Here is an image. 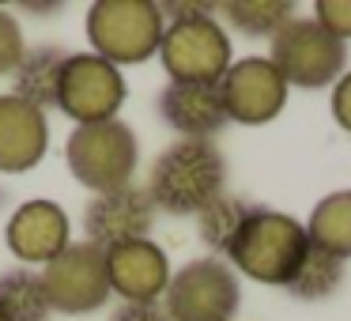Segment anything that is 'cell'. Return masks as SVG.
I'll return each mask as SVG.
<instances>
[{"label":"cell","instance_id":"cell-14","mask_svg":"<svg viewBox=\"0 0 351 321\" xmlns=\"http://www.w3.org/2000/svg\"><path fill=\"white\" fill-rule=\"evenodd\" d=\"M159 117L178 140H212L230 121L219 84H167L159 91Z\"/></svg>","mask_w":351,"mask_h":321},{"label":"cell","instance_id":"cell-20","mask_svg":"<svg viewBox=\"0 0 351 321\" xmlns=\"http://www.w3.org/2000/svg\"><path fill=\"white\" fill-rule=\"evenodd\" d=\"M340 283H343V261L310 246L295 280L287 283V295L302 298V302H321V298H332L340 291Z\"/></svg>","mask_w":351,"mask_h":321},{"label":"cell","instance_id":"cell-15","mask_svg":"<svg viewBox=\"0 0 351 321\" xmlns=\"http://www.w3.org/2000/svg\"><path fill=\"white\" fill-rule=\"evenodd\" d=\"M49 121L42 110L0 95V174H27L46 159Z\"/></svg>","mask_w":351,"mask_h":321},{"label":"cell","instance_id":"cell-1","mask_svg":"<svg viewBox=\"0 0 351 321\" xmlns=\"http://www.w3.org/2000/svg\"><path fill=\"white\" fill-rule=\"evenodd\" d=\"M147 197L167 215H200L227 193V159L215 140H174L147 170Z\"/></svg>","mask_w":351,"mask_h":321},{"label":"cell","instance_id":"cell-25","mask_svg":"<svg viewBox=\"0 0 351 321\" xmlns=\"http://www.w3.org/2000/svg\"><path fill=\"white\" fill-rule=\"evenodd\" d=\"M110 321H167V310L162 302H121Z\"/></svg>","mask_w":351,"mask_h":321},{"label":"cell","instance_id":"cell-21","mask_svg":"<svg viewBox=\"0 0 351 321\" xmlns=\"http://www.w3.org/2000/svg\"><path fill=\"white\" fill-rule=\"evenodd\" d=\"M250 208H253L250 200L223 193V197H215L212 204L197 215V235H200V242L212 250V257H223V253H227V246L234 242V235H238V227L245 223Z\"/></svg>","mask_w":351,"mask_h":321},{"label":"cell","instance_id":"cell-9","mask_svg":"<svg viewBox=\"0 0 351 321\" xmlns=\"http://www.w3.org/2000/svg\"><path fill=\"white\" fill-rule=\"evenodd\" d=\"M42 283L53 313L84 318L106 306L110 291V272H106V250L95 242H72L61 257H53L42 268Z\"/></svg>","mask_w":351,"mask_h":321},{"label":"cell","instance_id":"cell-23","mask_svg":"<svg viewBox=\"0 0 351 321\" xmlns=\"http://www.w3.org/2000/svg\"><path fill=\"white\" fill-rule=\"evenodd\" d=\"M313 19H317L336 42H343V46L351 42V0H317Z\"/></svg>","mask_w":351,"mask_h":321},{"label":"cell","instance_id":"cell-8","mask_svg":"<svg viewBox=\"0 0 351 321\" xmlns=\"http://www.w3.org/2000/svg\"><path fill=\"white\" fill-rule=\"evenodd\" d=\"M129 99V87L117 64L102 61L99 54H69L61 69V91H57V110L72 117L76 125L114 121L117 110Z\"/></svg>","mask_w":351,"mask_h":321},{"label":"cell","instance_id":"cell-3","mask_svg":"<svg viewBox=\"0 0 351 321\" xmlns=\"http://www.w3.org/2000/svg\"><path fill=\"white\" fill-rule=\"evenodd\" d=\"M306 250H310V235L306 223L295 215L276 212V208H250L245 223L238 227L234 242L227 246L223 261L234 268L238 276H250L268 287H283L295 280L298 265H302Z\"/></svg>","mask_w":351,"mask_h":321},{"label":"cell","instance_id":"cell-12","mask_svg":"<svg viewBox=\"0 0 351 321\" xmlns=\"http://www.w3.org/2000/svg\"><path fill=\"white\" fill-rule=\"evenodd\" d=\"M155 212L159 208L147 197L144 185H125V189H114V193H99L84 208L87 242L102 246V250H114L121 242L147 238V230L155 227Z\"/></svg>","mask_w":351,"mask_h":321},{"label":"cell","instance_id":"cell-11","mask_svg":"<svg viewBox=\"0 0 351 321\" xmlns=\"http://www.w3.org/2000/svg\"><path fill=\"white\" fill-rule=\"evenodd\" d=\"M4 246L23 268H46L72 246V223L57 200H23L4 223Z\"/></svg>","mask_w":351,"mask_h":321},{"label":"cell","instance_id":"cell-6","mask_svg":"<svg viewBox=\"0 0 351 321\" xmlns=\"http://www.w3.org/2000/svg\"><path fill=\"white\" fill-rule=\"evenodd\" d=\"M238 306H242V283L223 257L185 261L170 276L162 295L167 321H234Z\"/></svg>","mask_w":351,"mask_h":321},{"label":"cell","instance_id":"cell-22","mask_svg":"<svg viewBox=\"0 0 351 321\" xmlns=\"http://www.w3.org/2000/svg\"><path fill=\"white\" fill-rule=\"evenodd\" d=\"M27 42H23V27L8 8H0V76H12L16 64L23 61Z\"/></svg>","mask_w":351,"mask_h":321},{"label":"cell","instance_id":"cell-4","mask_svg":"<svg viewBox=\"0 0 351 321\" xmlns=\"http://www.w3.org/2000/svg\"><path fill=\"white\" fill-rule=\"evenodd\" d=\"M64 163H69L72 178L84 189H91V197L125 189V185H132V174L140 167L136 132L121 117L76 125L64 140Z\"/></svg>","mask_w":351,"mask_h":321},{"label":"cell","instance_id":"cell-10","mask_svg":"<svg viewBox=\"0 0 351 321\" xmlns=\"http://www.w3.org/2000/svg\"><path fill=\"white\" fill-rule=\"evenodd\" d=\"M287 80L276 72L268 57H242L230 61L227 76L219 80V95L227 117L238 125H268L287 106Z\"/></svg>","mask_w":351,"mask_h":321},{"label":"cell","instance_id":"cell-17","mask_svg":"<svg viewBox=\"0 0 351 321\" xmlns=\"http://www.w3.org/2000/svg\"><path fill=\"white\" fill-rule=\"evenodd\" d=\"M310 246L332 253L340 261H351V189H336L310 212L306 223Z\"/></svg>","mask_w":351,"mask_h":321},{"label":"cell","instance_id":"cell-13","mask_svg":"<svg viewBox=\"0 0 351 321\" xmlns=\"http://www.w3.org/2000/svg\"><path fill=\"white\" fill-rule=\"evenodd\" d=\"M110 291L121 295V302H162L170 283V257L159 242L136 238L106 250Z\"/></svg>","mask_w":351,"mask_h":321},{"label":"cell","instance_id":"cell-24","mask_svg":"<svg viewBox=\"0 0 351 321\" xmlns=\"http://www.w3.org/2000/svg\"><path fill=\"white\" fill-rule=\"evenodd\" d=\"M328 110H332L336 125L343 132H351V72H343L332 84V99H328Z\"/></svg>","mask_w":351,"mask_h":321},{"label":"cell","instance_id":"cell-26","mask_svg":"<svg viewBox=\"0 0 351 321\" xmlns=\"http://www.w3.org/2000/svg\"><path fill=\"white\" fill-rule=\"evenodd\" d=\"M0 321H12V318H8V313H4V306H0Z\"/></svg>","mask_w":351,"mask_h":321},{"label":"cell","instance_id":"cell-18","mask_svg":"<svg viewBox=\"0 0 351 321\" xmlns=\"http://www.w3.org/2000/svg\"><path fill=\"white\" fill-rule=\"evenodd\" d=\"M0 306L12 321H49V313H53L42 272L23 265L0 272Z\"/></svg>","mask_w":351,"mask_h":321},{"label":"cell","instance_id":"cell-5","mask_svg":"<svg viewBox=\"0 0 351 321\" xmlns=\"http://www.w3.org/2000/svg\"><path fill=\"white\" fill-rule=\"evenodd\" d=\"M167 16L152 0H99L87 8V42L91 54L117 64H144L159 54Z\"/></svg>","mask_w":351,"mask_h":321},{"label":"cell","instance_id":"cell-19","mask_svg":"<svg viewBox=\"0 0 351 321\" xmlns=\"http://www.w3.org/2000/svg\"><path fill=\"white\" fill-rule=\"evenodd\" d=\"M219 12L227 16V23L238 34L268 38V42L298 16L295 4H287V0H230V4H219Z\"/></svg>","mask_w":351,"mask_h":321},{"label":"cell","instance_id":"cell-16","mask_svg":"<svg viewBox=\"0 0 351 321\" xmlns=\"http://www.w3.org/2000/svg\"><path fill=\"white\" fill-rule=\"evenodd\" d=\"M64 49L57 46H27L23 61L12 72V95L34 110H57V91H61V69H64Z\"/></svg>","mask_w":351,"mask_h":321},{"label":"cell","instance_id":"cell-7","mask_svg":"<svg viewBox=\"0 0 351 321\" xmlns=\"http://www.w3.org/2000/svg\"><path fill=\"white\" fill-rule=\"evenodd\" d=\"M268 61L287 80V87L317 91V87H332L343 76V69H348V46L336 42L317 19L295 16L272 38Z\"/></svg>","mask_w":351,"mask_h":321},{"label":"cell","instance_id":"cell-2","mask_svg":"<svg viewBox=\"0 0 351 321\" xmlns=\"http://www.w3.org/2000/svg\"><path fill=\"white\" fill-rule=\"evenodd\" d=\"M167 16L159 61L170 84H219L230 69V34L215 4H159Z\"/></svg>","mask_w":351,"mask_h":321}]
</instances>
